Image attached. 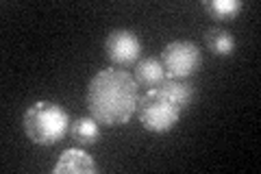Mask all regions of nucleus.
Wrapping results in <instances>:
<instances>
[{
    "mask_svg": "<svg viewBox=\"0 0 261 174\" xmlns=\"http://www.w3.org/2000/svg\"><path fill=\"white\" fill-rule=\"evenodd\" d=\"M140 87L130 72L122 68H105L94 74L87 85L89 115L105 127H122L137 111Z\"/></svg>",
    "mask_w": 261,
    "mask_h": 174,
    "instance_id": "f257e3e1",
    "label": "nucleus"
},
{
    "mask_svg": "<svg viewBox=\"0 0 261 174\" xmlns=\"http://www.w3.org/2000/svg\"><path fill=\"white\" fill-rule=\"evenodd\" d=\"M24 131L33 144L53 146L70 131L68 111L57 103L39 101L24 113Z\"/></svg>",
    "mask_w": 261,
    "mask_h": 174,
    "instance_id": "f03ea898",
    "label": "nucleus"
},
{
    "mask_svg": "<svg viewBox=\"0 0 261 174\" xmlns=\"http://www.w3.org/2000/svg\"><path fill=\"white\" fill-rule=\"evenodd\" d=\"M137 118H140L142 127L150 133H166V131L176 127L178 118H181V109L161 89H148L137 103Z\"/></svg>",
    "mask_w": 261,
    "mask_h": 174,
    "instance_id": "7ed1b4c3",
    "label": "nucleus"
},
{
    "mask_svg": "<svg viewBox=\"0 0 261 174\" xmlns=\"http://www.w3.org/2000/svg\"><path fill=\"white\" fill-rule=\"evenodd\" d=\"M161 65L166 68V74L172 79H190L202 65L200 48L194 41L174 39L163 46L161 51Z\"/></svg>",
    "mask_w": 261,
    "mask_h": 174,
    "instance_id": "20e7f679",
    "label": "nucleus"
},
{
    "mask_svg": "<svg viewBox=\"0 0 261 174\" xmlns=\"http://www.w3.org/2000/svg\"><path fill=\"white\" fill-rule=\"evenodd\" d=\"M140 53H142V41L128 29L111 31L107 39H105V55H107V59L113 65H118V68L137 63L140 61Z\"/></svg>",
    "mask_w": 261,
    "mask_h": 174,
    "instance_id": "39448f33",
    "label": "nucleus"
},
{
    "mask_svg": "<svg viewBox=\"0 0 261 174\" xmlns=\"http://www.w3.org/2000/svg\"><path fill=\"white\" fill-rule=\"evenodd\" d=\"M98 170L96 161L81 148L63 151L55 165V174H94Z\"/></svg>",
    "mask_w": 261,
    "mask_h": 174,
    "instance_id": "423d86ee",
    "label": "nucleus"
},
{
    "mask_svg": "<svg viewBox=\"0 0 261 174\" xmlns=\"http://www.w3.org/2000/svg\"><path fill=\"white\" fill-rule=\"evenodd\" d=\"M133 79L137 81V85L159 89L161 83L168 79V74H166V68L161 65L159 59H154V57H146V59H140L135 63Z\"/></svg>",
    "mask_w": 261,
    "mask_h": 174,
    "instance_id": "0eeeda50",
    "label": "nucleus"
},
{
    "mask_svg": "<svg viewBox=\"0 0 261 174\" xmlns=\"http://www.w3.org/2000/svg\"><path fill=\"white\" fill-rule=\"evenodd\" d=\"M159 89L170 98V101H174L181 111L187 109V107L192 105V101H194V85L187 79H172V77H168L166 81L161 83Z\"/></svg>",
    "mask_w": 261,
    "mask_h": 174,
    "instance_id": "6e6552de",
    "label": "nucleus"
},
{
    "mask_svg": "<svg viewBox=\"0 0 261 174\" xmlns=\"http://www.w3.org/2000/svg\"><path fill=\"white\" fill-rule=\"evenodd\" d=\"M70 137L72 142L79 144V146H92L98 142V137H100V127H98V122L89 115V118H79L70 124Z\"/></svg>",
    "mask_w": 261,
    "mask_h": 174,
    "instance_id": "1a4fd4ad",
    "label": "nucleus"
},
{
    "mask_svg": "<svg viewBox=\"0 0 261 174\" xmlns=\"http://www.w3.org/2000/svg\"><path fill=\"white\" fill-rule=\"evenodd\" d=\"M205 41H207V48L211 53L222 55V57L231 55L235 51V39H233V35L226 29H218V27L209 29L205 33Z\"/></svg>",
    "mask_w": 261,
    "mask_h": 174,
    "instance_id": "9d476101",
    "label": "nucleus"
},
{
    "mask_svg": "<svg viewBox=\"0 0 261 174\" xmlns=\"http://www.w3.org/2000/svg\"><path fill=\"white\" fill-rule=\"evenodd\" d=\"M242 7H244L242 0H209L205 5V9L214 15V18L231 20L242 11Z\"/></svg>",
    "mask_w": 261,
    "mask_h": 174,
    "instance_id": "9b49d317",
    "label": "nucleus"
}]
</instances>
